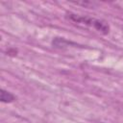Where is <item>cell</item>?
Wrapping results in <instances>:
<instances>
[{
    "instance_id": "1",
    "label": "cell",
    "mask_w": 123,
    "mask_h": 123,
    "mask_svg": "<svg viewBox=\"0 0 123 123\" xmlns=\"http://www.w3.org/2000/svg\"><path fill=\"white\" fill-rule=\"evenodd\" d=\"M66 18L74 23L80 24V25H84V26H87L90 27L94 30H96L97 32L107 35L110 32V27L107 24V22L98 19V18H94L91 16H87V15H81V14H76V13H72L69 12L66 14Z\"/></svg>"
},
{
    "instance_id": "2",
    "label": "cell",
    "mask_w": 123,
    "mask_h": 123,
    "mask_svg": "<svg viewBox=\"0 0 123 123\" xmlns=\"http://www.w3.org/2000/svg\"><path fill=\"white\" fill-rule=\"evenodd\" d=\"M0 100L3 103H11V102L15 100V96L12 93H11L10 91H7L5 89H1Z\"/></svg>"
}]
</instances>
